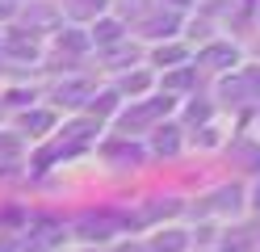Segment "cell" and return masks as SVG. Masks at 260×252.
I'll use <instances>...</instances> for the list:
<instances>
[{
  "instance_id": "3",
  "label": "cell",
  "mask_w": 260,
  "mask_h": 252,
  "mask_svg": "<svg viewBox=\"0 0 260 252\" xmlns=\"http://www.w3.org/2000/svg\"><path fill=\"white\" fill-rule=\"evenodd\" d=\"M181 248V235H168V240H159V252H176Z\"/></svg>"
},
{
  "instance_id": "5",
  "label": "cell",
  "mask_w": 260,
  "mask_h": 252,
  "mask_svg": "<svg viewBox=\"0 0 260 252\" xmlns=\"http://www.w3.org/2000/svg\"><path fill=\"white\" fill-rule=\"evenodd\" d=\"M9 9H13V5H9V0H0V17H5V13H9Z\"/></svg>"
},
{
  "instance_id": "1",
  "label": "cell",
  "mask_w": 260,
  "mask_h": 252,
  "mask_svg": "<svg viewBox=\"0 0 260 252\" xmlns=\"http://www.w3.org/2000/svg\"><path fill=\"white\" fill-rule=\"evenodd\" d=\"M206 63L210 67H226V63H235V50L231 46H210L206 50Z\"/></svg>"
},
{
  "instance_id": "2",
  "label": "cell",
  "mask_w": 260,
  "mask_h": 252,
  "mask_svg": "<svg viewBox=\"0 0 260 252\" xmlns=\"http://www.w3.org/2000/svg\"><path fill=\"white\" fill-rule=\"evenodd\" d=\"M155 59H159V63H176V59H181V50H176V46H168V50L159 46V55H155Z\"/></svg>"
},
{
  "instance_id": "7",
  "label": "cell",
  "mask_w": 260,
  "mask_h": 252,
  "mask_svg": "<svg viewBox=\"0 0 260 252\" xmlns=\"http://www.w3.org/2000/svg\"><path fill=\"white\" fill-rule=\"evenodd\" d=\"M176 5H185V0H176Z\"/></svg>"
},
{
  "instance_id": "6",
  "label": "cell",
  "mask_w": 260,
  "mask_h": 252,
  "mask_svg": "<svg viewBox=\"0 0 260 252\" xmlns=\"http://www.w3.org/2000/svg\"><path fill=\"white\" fill-rule=\"evenodd\" d=\"M0 252H9V248H5V244H0Z\"/></svg>"
},
{
  "instance_id": "4",
  "label": "cell",
  "mask_w": 260,
  "mask_h": 252,
  "mask_svg": "<svg viewBox=\"0 0 260 252\" xmlns=\"http://www.w3.org/2000/svg\"><path fill=\"white\" fill-rule=\"evenodd\" d=\"M101 38H118V25H113V21H101Z\"/></svg>"
}]
</instances>
